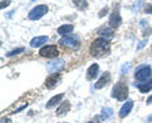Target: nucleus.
Returning a JSON list of instances; mask_svg holds the SVG:
<instances>
[{
    "label": "nucleus",
    "instance_id": "f3484780",
    "mask_svg": "<svg viewBox=\"0 0 152 123\" xmlns=\"http://www.w3.org/2000/svg\"><path fill=\"white\" fill-rule=\"evenodd\" d=\"M72 31H74V26H72V24H64V26L58 27V29H57V33L65 37V36H69Z\"/></svg>",
    "mask_w": 152,
    "mask_h": 123
},
{
    "label": "nucleus",
    "instance_id": "2f4dec72",
    "mask_svg": "<svg viewBox=\"0 0 152 123\" xmlns=\"http://www.w3.org/2000/svg\"><path fill=\"white\" fill-rule=\"evenodd\" d=\"M32 1H34V0H32Z\"/></svg>",
    "mask_w": 152,
    "mask_h": 123
},
{
    "label": "nucleus",
    "instance_id": "6ab92c4d",
    "mask_svg": "<svg viewBox=\"0 0 152 123\" xmlns=\"http://www.w3.org/2000/svg\"><path fill=\"white\" fill-rule=\"evenodd\" d=\"M113 109L110 107H104L103 109H102V114H100V118L103 121H107V119H109L112 116H113Z\"/></svg>",
    "mask_w": 152,
    "mask_h": 123
},
{
    "label": "nucleus",
    "instance_id": "7ed1b4c3",
    "mask_svg": "<svg viewBox=\"0 0 152 123\" xmlns=\"http://www.w3.org/2000/svg\"><path fill=\"white\" fill-rule=\"evenodd\" d=\"M47 12H48V7L45 5V4L37 5L36 8H33L32 10L28 13V18H29L31 20H38V19H41L45 14H47Z\"/></svg>",
    "mask_w": 152,
    "mask_h": 123
},
{
    "label": "nucleus",
    "instance_id": "4be33fe9",
    "mask_svg": "<svg viewBox=\"0 0 152 123\" xmlns=\"http://www.w3.org/2000/svg\"><path fill=\"white\" fill-rule=\"evenodd\" d=\"M143 4V0H137V1L134 3V5L132 7V12L133 13H136V12H138L140 10V8H141V5Z\"/></svg>",
    "mask_w": 152,
    "mask_h": 123
},
{
    "label": "nucleus",
    "instance_id": "9d476101",
    "mask_svg": "<svg viewBox=\"0 0 152 123\" xmlns=\"http://www.w3.org/2000/svg\"><path fill=\"white\" fill-rule=\"evenodd\" d=\"M109 81H110V74H109V72H104L102 76L99 78L98 81L95 83L94 88H95V89H102V88H104V86H107Z\"/></svg>",
    "mask_w": 152,
    "mask_h": 123
},
{
    "label": "nucleus",
    "instance_id": "20e7f679",
    "mask_svg": "<svg viewBox=\"0 0 152 123\" xmlns=\"http://www.w3.org/2000/svg\"><path fill=\"white\" fill-rule=\"evenodd\" d=\"M60 45L64 47H67V48H71V50H79L80 42L77 37H75V36H65L60 40Z\"/></svg>",
    "mask_w": 152,
    "mask_h": 123
},
{
    "label": "nucleus",
    "instance_id": "393cba45",
    "mask_svg": "<svg viewBox=\"0 0 152 123\" xmlns=\"http://www.w3.org/2000/svg\"><path fill=\"white\" fill-rule=\"evenodd\" d=\"M145 13H147V14H151L152 13V5L151 4H148V5H146V9H145Z\"/></svg>",
    "mask_w": 152,
    "mask_h": 123
},
{
    "label": "nucleus",
    "instance_id": "0eeeda50",
    "mask_svg": "<svg viewBox=\"0 0 152 123\" xmlns=\"http://www.w3.org/2000/svg\"><path fill=\"white\" fill-rule=\"evenodd\" d=\"M65 61L62 59H56V60H52L50 61L48 64H47V70H48V72L51 74H57L58 71H61V70L64 69V66H65Z\"/></svg>",
    "mask_w": 152,
    "mask_h": 123
},
{
    "label": "nucleus",
    "instance_id": "7c9ffc66",
    "mask_svg": "<svg viewBox=\"0 0 152 123\" xmlns=\"http://www.w3.org/2000/svg\"><path fill=\"white\" fill-rule=\"evenodd\" d=\"M88 123H93V122H88Z\"/></svg>",
    "mask_w": 152,
    "mask_h": 123
},
{
    "label": "nucleus",
    "instance_id": "bb28decb",
    "mask_svg": "<svg viewBox=\"0 0 152 123\" xmlns=\"http://www.w3.org/2000/svg\"><path fill=\"white\" fill-rule=\"evenodd\" d=\"M146 43H147V41H146V40H145V41H142V42H141V45H140L138 47H137V50H141L142 47H143V46H145Z\"/></svg>",
    "mask_w": 152,
    "mask_h": 123
},
{
    "label": "nucleus",
    "instance_id": "5701e85b",
    "mask_svg": "<svg viewBox=\"0 0 152 123\" xmlns=\"http://www.w3.org/2000/svg\"><path fill=\"white\" fill-rule=\"evenodd\" d=\"M129 67H131V62H127V64L123 65L122 69H121V75H124L128 70H129Z\"/></svg>",
    "mask_w": 152,
    "mask_h": 123
},
{
    "label": "nucleus",
    "instance_id": "dca6fc26",
    "mask_svg": "<svg viewBox=\"0 0 152 123\" xmlns=\"http://www.w3.org/2000/svg\"><path fill=\"white\" fill-rule=\"evenodd\" d=\"M70 108H71V104L69 100H66V102H62L61 103V105L57 108V111H56V116H64L69 111H70Z\"/></svg>",
    "mask_w": 152,
    "mask_h": 123
},
{
    "label": "nucleus",
    "instance_id": "9b49d317",
    "mask_svg": "<svg viewBox=\"0 0 152 123\" xmlns=\"http://www.w3.org/2000/svg\"><path fill=\"white\" fill-rule=\"evenodd\" d=\"M132 108H133V102L131 100V99H128V100L123 104V107L121 108V111H119V117L121 118H124L127 117L128 114H129V112L132 111Z\"/></svg>",
    "mask_w": 152,
    "mask_h": 123
},
{
    "label": "nucleus",
    "instance_id": "ddd939ff",
    "mask_svg": "<svg viewBox=\"0 0 152 123\" xmlns=\"http://www.w3.org/2000/svg\"><path fill=\"white\" fill-rule=\"evenodd\" d=\"M98 71H99V65L98 64H93L91 66H89L88 71H86V78L88 80H93L98 76Z\"/></svg>",
    "mask_w": 152,
    "mask_h": 123
},
{
    "label": "nucleus",
    "instance_id": "a878e982",
    "mask_svg": "<svg viewBox=\"0 0 152 123\" xmlns=\"http://www.w3.org/2000/svg\"><path fill=\"white\" fill-rule=\"evenodd\" d=\"M1 123H12L10 118H1Z\"/></svg>",
    "mask_w": 152,
    "mask_h": 123
},
{
    "label": "nucleus",
    "instance_id": "2eb2a0df",
    "mask_svg": "<svg viewBox=\"0 0 152 123\" xmlns=\"http://www.w3.org/2000/svg\"><path fill=\"white\" fill-rule=\"evenodd\" d=\"M136 86L138 88V90L141 93H148L152 89V79L147 80V81H142L140 84H136Z\"/></svg>",
    "mask_w": 152,
    "mask_h": 123
},
{
    "label": "nucleus",
    "instance_id": "f03ea898",
    "mask_svg": "<svg viewBox=\"0 0 152 123\" xmlns=\"http://www.w3.org/2000/svg\"><path fill=\"white\" fill-rule=\"evenodd\" d=\"M112 97L115 98L117 100H119V102L126 100L128 97V86L126 85V83L119 81L114 85V88L112 90Z\"/></svg>",
    "mask_w": 152,
    "mask_h": 123
},
{
    "label": "nucleus",
    "instance_id": "1a4fd4ad",
    "mask_svg": "<svg viewBox=\"0 0 152 123\" xmlns=\"http://www.w3.org/2000/svg\"><path fill=\"white\" fill-rule=\"evenodd\" d=\"M60 80H61V75L57 72V74H51L48 78L46 79V83H45V85L48 89H53L57 84L60 83Z\"/></svg>",
    "mask_w": 152,
    "mask_h": 123
},
{
    "label": "nucleus",
    "instance_id": "cd10ccee",
    "mask_svg": "<svg viewBox=\"0 0 152 123\" xmlns=\"http://www.w3.org/2000/svg\"><path fill=\"white\" fill-rule=\"evenodd\" d=\"M146 103H147V104H152V95L147 98V102H146Z\"/></svg>",
    "mask_w": 152,
    "mask_h": 123
},
{
    "label": "nucleus",
    "instance_id": "c756f323",
    "mask_svg": "<svg viewBox=\"0 0 152 123\" xmlns=\"http://www.w3.org/2000/svg\"><path fill=\"white\" fill-rule=\"evenodd\" d=\"M61 123H66V122H61Z\"/></svg>",
    "mask_w": 152,
    "mask_h": 123
},
{
    "label": "nucleus",
    "instance_id": "f8f14e48",
    "mask_svg": "<svg viewBox=\"0 0 152 123\" xmlns=\"http://www.w3.org/2000/svg\"><path fill=\"white\" fill-rule=\"evenodd\" d=\"M47 41H48V37H46V36H38V37H34V38L31 41V47H33V48H37V47L43 46Z\"/></svg>",
    "mask_w": 152,
    "mask_h": 123
},
{
    "label": "nucleus",
    "instance_id": "f257e3e1",
    "mask_svg": "<svg viewBox=\"0 0 152 123\" xmlns=\"http://www.w3.org/2000/svg\"><path fill=\"white\" fill-rule=\"evenodd\" d=\"M109 50H110V45H109V41L104 40V38H96L91 46H90V55L93 57H103L109 53Z\"/></svg>",
    "mask_w": 152,
    "mask_h": 123
},
{
    "label": "nucleus",
    "instance_id": "6e6552de",
    "mask_svg": "<svg viewBox=\"0 0 152 123\" xmlns=\"http://www.w3.org/2000/svg\"><path fill=\"white\" fill-rule=\"evenodd\" d=\"M109 24H110L113 28H117L122 24V18H121V14H119V8H115L114 12L110 14L109 17Z\"/></svg>",
    "mask_w": 152,
    "mask_h": 123
},
{
    "label": "nucleus",
    "instance_id": "423d86ee",
    "mask_svg": "<svg viewBox=\"0 0 152 123\" xmlns=\"http://www.w3.org/2000/svg\"><path fill=\"white\" fill-rule=\"evenodd\" d=\"M39 55L46 59H55L58 56V50H57V47L55 45H47L41 48Z\"/></svg>",
    "mask_w": 152,
    "mask_h": 123
},
{
    "label": "nucleus",
    "instance_id": "39448f33",
    "mask_svg": "<svg viewBox=\"0 0 152 123\" xmlns=\"http://www.w3.org/2000/svg\"><path fill=\"white\" fill-rule=\"evenodd\" d=\"M151 76V67L148 65H142L136 70L134 78L138 81H147Z\"/></svg>",
    "mask_w": 152,
    "mask_h": 123
},
{
    "label": "nucleus",
    "instance_id": "a211bd4d",
    "mask_svg": "<svg viewBox=\"0 0 152 123\" xmlns=\"http://www.w3.org/2000/svg\"><path fill=\"white\" fill-rule=\"evenodd\" d=\"M64 94H58V95H56V97H53V98H51L50 100H48V103L46 104V108L47 109H50V108H53L55 105H57V104H58L61 100H62L64 99Z\"/></svg>",
    "mask_w": 152,
    "mask_h": 123
},
{
    "label": "nucleus",
    "instance_id": "aec40b11",
    "mask_svg": "<svg viewBox=\"0 0 152 123\" xmlns=\"http://www.w3.org/2000/svg\"><path fill=\"white\" fill-rule=\"evenodd\" d=\"M74 1V5L77 7L80 10H84V9L88 8V1L86 0H72Z\"/></svg>",
    "mask_w": 152,
    "mask_h": 123
},
{
    "label": "nucleus",
    "instance_id": "c85d7f7f",
    "mask_svg": "<svg viewBox=\"0 0 152 123\" xmlns=\"http://www.w3.org/2000/svg\"><path fill=\"white\" fill-rule=\"evenodd\" d=\"M146 122H147V123H151V122H152V114H151L148 118H147V119H146Z\"/></svg>",
    "mask_w": 152,
    "mask_h": 123
},
{
    "label": "nucleus",
    "instance_id": "412c9836",
    "mask_svg": "<svg viewBox=\"0 0 152 123\" xmlns=\"http://www.w3.org/2000/svg\"><path fill=\"white\" fill-rule=\"evenodd\" d=\"M22 52H24V48H23V47H20V48H15V50H13V51H10V52H8L7 56H8V57H12V56L19 55V53H22Z\"/></svg>",
    "mask_w": 152,
    "mask_h": 123
},
{
    "label": "nucleus",
    "instance_id": "b1692460",
    "mask_svg": "<svg viewBox=\"0 0 152 123\" xmlns=\"http://www.w3.org/2000/svg\"><path fill=\"white\" fill-rule=\"evenodd\" d=\"M9 4H10V0H3L1 1V5H0V8L1 9H4V8H7Z\"/></svg>",
    "mask_w": 152,
    "mask_h": 123
},
{
    "label": "nucleus",
    "instance_id": "4468645a",
    "mask_svg": "<svg viewBox=\"0 0 152 123\" xmlns=\"http://www.w3.org/2000/svg\"><path fill=\"white\" fill-rule=\"evenodd\" d=\"M99 36H100V38H104L107 41H110L113 37H114V32L113 29H110V28H102L100 31H99Z\"/></svg>",
    "mask_w": 152,
    "mask_h": 123
}]
</instances>
